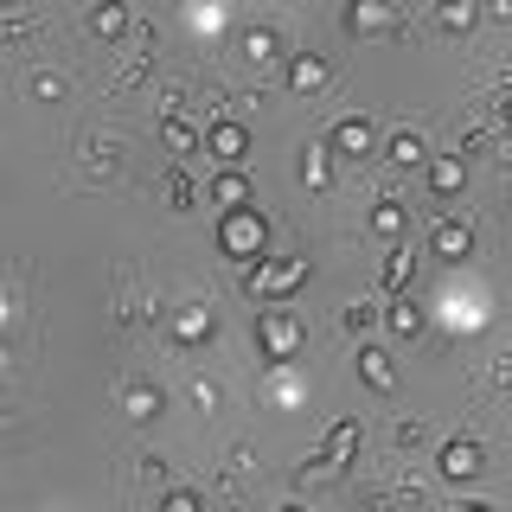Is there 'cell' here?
<instances>
[{
    "instance_id": "1",
    "label": "cell",
    "mask_w": 512,
    "mask_h": 512,
    "mask_svg": "<svg viewBox=\"0 0 512 512\" xmlns=\"http://www.w3.org/2000/svg\"><path fill=\"white\" fill-rule=\"evenodd\" d=\"M218 250L237 256V263H263V250H269V218L256 212V205H231V212L218 218Z\"/></svg>"
},
{
    "instance_id": "2",
    "label": "cell",
    "mask_w": 512,
    "mask_h": 512,
    "mask_svg": "<svg viewBox=\"0 0 512 512\" xmlns=\"http://www.w3.org/2000/svg\"><path fill=\"white\" fill-rule=\"evenodd\" d=\"M295 346H301V327H295L288 308H263V314H256V352H263L269 365L295 359Z\"/></svg>"
},
{
    "instance_id": "3",
    "label": "cell",
    "mask_w": 512,
    "mask_h": 512,
    "mask_svg": "<svg viewBox=\"0 0 512 512\" xmlns=\"http://www.w3.org/2000/svg\"><path fill=\"white\" fill-rule=\"evenodd\" d=\"M250 295H288L308 282V256H282V263H250Z\"/></svg>"
},
{
    "instance_id": "4",
    "label": "cell",
    "mask_w": 512,
    "mask_h": 512,
    "mask_svg": "<svg viewBox=\"0 0 512 512\" xmlns=\"http://www.w3.org/2000/svg\"><path fill=\"white\" fill-rule=\"evenodd\" d=\"M327 148H333V154H346V160H365V154L378 148V135H372V122H365V116H346V122H333Z\"/></svg>"
},
{
    "instance_id": "5",
    "label": "cell",
    "mask_w": 512,
    "mask_h": 512,
    "mask_svg": "<svg viewBox=\"0 0 512 512\" xmlns=\"http://www.w3.org/2000/svg\"><path fill=\"white\" fill-rule=\"evenodd\" d=\"M205 148H212L224 167H244V154H250V128H244V122H212Z\"/></svg>"
},
{
    "instance_id": "6",
    "label": "cell",
    "mask_w": 512,
    "mask_h": 512,
    "mask_svg": "<svg viewBox=\"0 0 512 512\" xmlns=\"http://www.w3.org/2000/svg\"><path fill=\"white\" fill-rule=\"evenodd\" d=\"M320 84H327V58H320V52H295V58H288V90H295V96H314Z\"/></svg>"
},
{
    "instance_id": "7",
    "label": "cell",
    "mask_w": 512,
    "mask_h": 512,
    "mask_svg": "<svg viewBox=\"0 0 512 512\" xmlns=\"http://www.w3.org/2000/svg\"><path fill=\"white\" fill-rule=\"evenodd\" d=\"M461 186H468V160H461V154H436V160H429V192L455 199Z\"/></svg>"
},
{
    "instance_id": "8",
    "label": "cell",
    "mask_w": 512,
    "mask_h": 512,
    "mask_svg": "<svg viewBox=\"0 0 512 512\" xmlns=\"http://www.w3.org/2000/svg\"><path fill=\"white\" fill-rule=\"evenodd\" d=\"M480 468H487L480 442H448V448H442V474H448V480H474Z\"/></svg>"
},
{
    "instance_id": "9",
    "label": "cell",
    "mask_w": 512,
    "mask_h": 512,
    "mask_svg": "<svg viewBox=\"0 0 512 512\" xmlns=\"http://www.w3.org/2000/svg\"><path fill=\"white\" fill-rule=\"evenodd\" d=\"M346 26H352V32H391L397 13H391V0H352Z\"/></svg>"
},
{
    "instance_id": "10",
    "label": "cell",
    "mask_w": 512,
    "mask_h": 512,
    "mask_svg": "<svg viewBox=\"0 0 512 512\" xmlns=\"http://www.w3.org/2000/svg\"><path fill=\"white\" fill-rule=\"evenodd\" d=\"M429 244H436V256H448V263H461V256L474 250V231H468V224H461V218H442Z\"/></svg>"
},
{
    "instance_id": "11",
    "label": "cell",
    "mask_w": 512,
    "mask_h": 512,
    "mask_svg": "<svg viewBox=\"0 0 512 512\" xmlns=\"http://www.w3.org/2000/svg\"><path fill=\"white\" fill-rule=\"evenodd\" d=\"M212 327H218V320H212V308H180V314H173V340H180V346H199V340H212Z\"/></svg>"
},
{
    "instance_id": "12",
    "label": "cell",
    "mask_w": 512,
    "mask_h": 512,
    "mask_svg": "<svg viewBox=\"0 0 512 512\" xmlns=\"http://www.w3.org/2000/svg\"><path fill=\"white\" fill-rule=\"evenodd\" d=\"M359 378L372 384V391H391V384H397V365H391V352H384V346H365V352H359Z\"/></svg>"
},
{
    "instance_id": "13",
    "label": "cell",
    "mask_w": 512,
    "mask_h": 512,
    "mask_svg": "<svg viewBox=\"0 0 512 512\" xmlns=\"http://www.w3.org/2000/svg\"><path fill=\"white\" fill-rule=\"evenodd\" d=\"M256 192H250V180H244V167H224L218 180H212V205H224V212H231V205H250Z\"/></svg>"
},
{
    "instance_id": "14",
    "label": "cell",
    "mask_w": 512,
    "mask_h": 512,
    "mask_svg": "<svg viewBox=\"0 0 512 512\" xmlns=\"http://www.w3.org/2000/svg\"><path fill=\"white\" fill-rule=\"evenodd\" d=\"M352 448H359V423H333L327 448H320V468H346V461H352Z\"/></svg>"
},
{
    "instance_id": "15",
    "label": "cell",
    "mask_w": 512,
    "mask_h": 512,
    "mask_svg": "<svg viewBox=\"0 0 512 512\" xmlns=\"http://www.w3.org/2000/svg\"><path fill=\"white\" fill-rule=\"evenodd\" d=\"M90 32H96V39H122V32H128V7H122V0L90 7Z\"/></svg>"
},
{
    "instance_id": "16",
    "label": "cell",
    "mask_w": 512,
    "mask_h": 512,
    "mask_svg": "<svg viewBox=\"0 0 512 512\" xmlns=\"http://www.w3.org/2000/svg\"><path fill=\"white\" fill-rule=\"evenodd\" d=\"M480 20V0H436V26L442 32H468Z\"/></svg>"
},
{
    "instance_id": "17",
    "label": "cell",
    "mask_w": 512,
    "mask_h": 512,
    "mask_svg": "<svg viewBox=\"0 0 512 512\" xmlns=\"http://www.w3.org/2000/svg\"><path fill=\"white\" fill-rule=\"evenodd\" d=\"M301 180L314 192H327L333 186V148H301Z\"/></svg>"
},
{
    "instance_id": "18",
    "label": "cell",
    "mask_w": 512,
    "mask_h": 512,
    "mask_svg": "<svg viewBox=\"0 0 512 512\" xmlns=\"http://www.w3.org/2000/svg\"><path fill=\"white\" fill-rule=\"evenodd\" d=\"M384 154H391V160H404V167H416V160H423V154H429V141H423V135H416V128H397V135H391V141H384Z\"/></svg>"
},
{
    "instance_id": "19",
    "label": "cell",
    "mask_w": 512,
    "mask_h": 512,
    "mask_svg": "<svg viewBox=\"0 0 512 512\" xmlns=\"http://www.w3.org/2000/svg\"><path fill=\"white\" fill-rule=\"evenodd\" d=\"M160 141H167L173 154H192V148H199V128H192L186 116H167V122H160Z\"/></svg>"
},
{
    "instance_id": "20",
    "label": "cell",
    "mask_w": 512,
    "mask_h": 512,
    "mask_svg": "<svg viewBox=\"0 0 512 512\" xmlns=\"http://www.w3.org/2000/svg\"><path fill=\"white\" fill-rule=\"evenodd\" d=\"M122 410L135 416V423H148V416H160V391L154 384H128V397H122Z\"/></svg>"
},
{
    "instance_id": "21",
    "label": "cell",
    "mask_w": 512,
    "mask_h": 512,
    "mask_svg": "<svg viewBox=\"0 0 512 512\" xmlns=\"http://www.w3.org/2000/svg\"><path fill=\"white\" fill-rule=\"evenodd\" d=\"M410 276H416V256L410 250H391V256H384V269H378L384 288H410Z\"/></svg>"
},
{
    "instance_id": "22",
    "label": "cell",
    "mask_w": 512,
    "mask_h": 512,
    "mask_svg": "<svg viewBox=\"0 0 512 512\" xmlns=\"http://www.w3.org/2000/svg\"><path fill=\"white\" fill-rule=\"evenodd\" d=\"M404 224H410V212L397 199H384V205H372V231L378 237H404Z\"/></svg>"
},
{
    "instance_id": "23",
    "label": "cell",
    "mask_w": 512,
    "mask_h": 512,
    "mask_svg": "<svg viewBox=\"0 0 512 512\" xmlns=\"http://www.w3.org/2000/svg\"><path fill=\"white\" fill-rule=\"evenodd\" d=\"M391 333H397V340H416V333H423V308H416V301H397V308H391Z\"/></svg>"
},
{
    "instance_id": "24",
    "label": "cell",
    "mask_w": 512,
    "mask_h": 512,
    "mask_svg": "<svg viewBox=\"0 0 512 512\" xmlns=\"http://www.w3.org/2000/svg\"><path fill=\"white\" fill-rule=\"evenodd\" d=\"M244 52H250V58H276V32H269V26L244 32Z\"/></svg>"
},
{
    "instance_id": "25",
    "label": "cell",
    "mask_w": 512,
    "mask_h": 512,
    "mask_svg": "<svg viewBox=\"0 0 512 512\" xmlns=\"http://www.w3.org/2000/svg\"><path fill=\"white\" fill-rule=\"evenodd\" d=\"M167 199H173V205H180V212H186V205L199 199V192H192V180H186V173H167Z\"/></svg>"
},
{
    "instance_id": "26",
    "label": "cell",
    "mask_w": 512,
    "mask_h": 512,
    "mask_svg": "<svg viewBox=\"0 0 512 512\" xmlns=\"http://www.w3.org/2000/svg\"><path fill=\"white\" fill-rule=\"evenodd\" d=\"M160 506H167V512H199V493H192V487H173Z\"/></svg>"
},
{
    "instance_id": "27",
    "label": "cell",
    "mask_w": 512,
    "mask_h": 512,
    "mask_svg": "<svg viewBox=\"0 0 512 512\" xmlns=\"http://www.w3.org/2000/svg\"><path fill=\"white\" fill-rule=\"evenodd\" d=\"M372 320H378L372 301H352V308H346V327H352V333H359V327H372Z\"/></svg>"
},
{
    "instance_id": "28",
    "label": "cell",
    "mask_w": 512,
    "mask_h": 512,
    "mask_svg": "<svg viewBox=\"0 0 512 512\" xmlns=\"http://www.w3.org/2000/svg\"><path fill=\"white\" fill-rule=\"evenodd\" d=\"M32 90H39L45 103H58V96H64V77H52V71H45V77H32Z\"/></svg>"
},
{
    "instance_id": "29",
    "label": "cell",
    "mask_w": 512,
    "mask_h": 512,
    "mask_svg": "<svg viewBox=\"0 0 512 512\" xmlns=\"http://www.w3.org/2000/svg\"><path fill=\"white\" fill-rule=\"evenodd\" d=\"M506 128H512V96H506Z\"/></svg>"
}]
</instances>
